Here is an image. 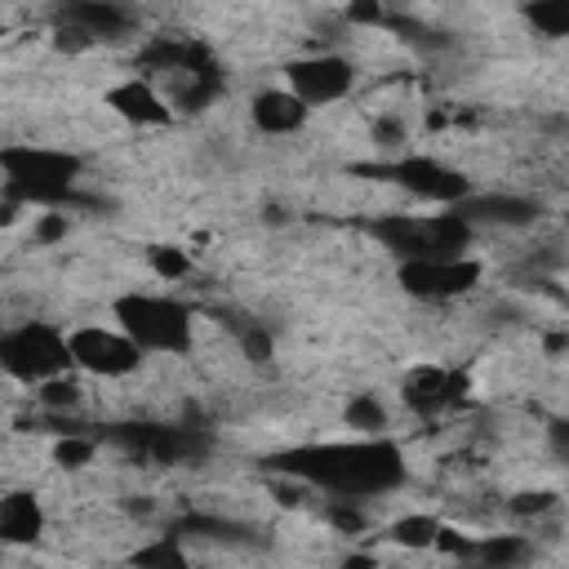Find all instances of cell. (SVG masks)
<instances>
[{
  "instance_id": "obj_1",
  "label": "cell",
  "mask_w": 569,
  "mask_h": 569,
  "mask_svg": "<svg viewBox=\"0 0 569 569\" xmlns=\"http://www.w3.org/2000/svg\"><path fill=\"white\" fill-rule=\"evenodd\" d=\"M276 467L302 485H316L329 498H351L369 502L387 489L400 485L405 462L400 449L387 440H347V445H311V449H289L276 458Z\"/></svg>"
},
{
  "instance_id": "obj_2",
  "label": "cell",
  "mask_w": 569,
  "mask_h": 569,
  "mask_svg": "<svg viewBox=\"0 0 569 569\" xmlns=\"http://www.w3.org/2000/svg\"><path fill=\"white\" fill-rule=\"evenodd\" d=\"M4 164V196L36 204V209H53L62 200H71L80 160L53 147H36V142H13L0 151Z\"/></svg>"
},
{
  "instance_id": "obj_3",
  "label": "cell",
  "mask_w": 569,
  "mask_h": 569,
  "mask_svg": "<svg viewBox=\"0 0 569 569\" xmlns=\"http://www.w3.org/2000/svg\"><path fill=\"white\" fill-rule=\"evenodd\" d=\"M116 325L142 347V351H160V356H182L191 347V311L178 298L164 293H120L111 302Z\"/></svg>"
},
{
  "instance_id": "obj_4",
  "label": "cell",
  "mask_w": 569,
  "mask_h": 569,
  "mask_svg": "<svg viewBox=\"0 0 569 569\" xmlns=\"http://www.w3.org/2000/svg\"><path fill=\"white\" fill-rule=\"evenodd\" d=\"M0 365L13 382H27V387H40L58 373H71V342L62 329H53L49 320H27V325H13L4 329L0 338Z\"/></svg>"
},
{
  "instance_id": "obj_5",
  "label": "cell",
  "mask_w": 569,
  "mask_h": 569,
  "mask_svg": "<svg viewBox=\"0 0 569 569\" xmlns=\"http://www.w3.org/2000/svg\"><path fill=\"white\" fill-rule=\"evenodd\" d=\"M67 342H71V365L93 378H129L147 360V351L120 325H76Z\"/></svg>"
},
{
  "instance_id": "obj_6",
  "label": "cell",
  "mask_w": 569,
  "mask_h": 569,
  "mask_svg": "<svg viewBox=\"0 0 569 569\" xmlns=\"http://www.w3.org/2000/svg\"><path fill=\"white\" fill-rule=\"evenodd\" d=\"M400 191H409L413 200L422 204H440V209H458L467 196H471V182L462 169L436 160V156H422V151H409V156H396L387 169H382Z\"/></svg>"
},
{
  "instance_id": "obj_7",
  "label": "cell",
  "mask_w": 569,
  "mask_h": 569,
  "mask_svg": "<svg viewBox=\"0 0 569 569\" xmlns=\"http://www.w3.org/2000/svg\"><path fill=\"white\" fill-rule=\"evenodd\" d=\"M284 80H289V93L302 98L307 107H329V102H338V98L351 93L356 67H351V58L325 49V53L293 58V62L284 67Z\"/></svg>"
},
{
  "instance_id": "obj_8",
  "label": "cell",
  "mask_w": 569,
  "mask_h": 569,
  "mask_svg": "<svg viewBox=\"0 0 569 569\" xmlns=\"http://www.w3.org/2000/svg\"><path fill=\"white\" fill-rule=\"evenodd\" d=\"M480 280V262L476 258H440V262H400V284L413 298L440 302V298H458Z\"/></svg>"
},
{
  "instance_id": "obj_9",
  "label": "cell",
  "mask_w": 569,
  "mask_h": 569,
  "mask_svg": "<svg viewBox=\"0 0 569 569\" xmlns=\"http://www.w3.org/2000/svg\"><path fill=\"white\" fill-rule=\"evenodd\" d=\"M107 107H111L120 120H129V124H169V120L178 116L173 102H169V93H160V89H156L151 80H142V76H133V80L107 89Z\"/></svg>"
},
{
  "instance_id": "obj_10",
  "label": "cell",
  "mask_w": 569,
  "mask_h": 569,
  "mask_svg": "<svg viewBox=\"0 0 569 569\" xmlns=\"http://www.w3.org/2000/svg\"><path fill=\"white\" fill-rule=\"evenodd\" d=\"M467 227H529L538 218V204L525 200V196H511V191H485V196H467L458 209H453Z\"/></svg>"
},
{
  "instance_id": "obj_11",
  "label": "cell",
  "mask_w": 569,
  "mask_h": 569,
  "mask_svg": "<svg viewBox=\"0 0 569 569\" xmlns=\"http://www.w3.org/2000/svg\"><path fill=\"white\" fill-rule=\"evenodd\" d=\"M58 22L84 31V36L98 44V40H120V36H129V31H133V9L111 4V0H89V4H67V9H58Z\"/></svg>"
},
{
  "instance_id": "obj_12",
  "label": "cell",
  "mask_w": 569,
  "mask_h": 569,
  "mask_svg": "<svg viewBox=\"0 0 569 569\" xmlns=\"http://www.w3.org/2000/svg\"><path fill=\"white\" fill-rule=\"evenodd\" d=\"M462 391H467V382H462L458 373H449V369H418V373L405 382L400 396H405V405H409L413 413H440V409L458 405Z\"/></svg>"
},
{
  "instance_id": "obj_13",
  "label": "cell",
  "mask_w": 569,
  "mask_h": 569,
  "mask_svg": "<svg viewBox=\"0 0 569 569\" xmlns=\"http://www.w3.org/2000/svg\"><path fill=\"white\" fill-rule=\"evenodd\" d=\"M307 111H311V107H307L302 98H293L289 89H262V93L249 102V120H253L262 133H271V138H284V133L302 129Z\"/></svg>"
},
{
  "instance_id": "obj_14",
  "label": "cell",
  "mask_w": 569,
  "mask_h": 569,
  "mask_svg": "<svg viewBox=\"0 0 569 569\" xmlns=\"http://www.w3.org/2000/svg\"><path fill=\"white\" fill-rule=\"evenodd\" d=\"M44 529V511L36 502V493H22V489H9L0 498V538L9 547H22V542H36Z\"/></svg>"
},
{
  "instance_id": "obj_15",
  "label": "cell",
  "mask_w": 569,
  "mask_h": 569,
  "mask_svg": "<svg viewBox=\"0 0 569 569\" xmlns=\"http://www.w3.org/2000/svg\"><path fill=\"white\" fill-rule=\"evenodd\" d=\"M440 533H445V525H440L436 516H427V511L400 516V520H391V529H387L391 547H405V551H427V547L440 542Z\"/></svg>"
},
{
  "instance_id": "obj_16",
  "label": "cell",
  "mask_w": 569,
  "mask_h": 569,
  "mask_svg": "<svg viewBox=\"0 0 569 569\" xmlns=\"http://www.w3.org/2000/svg\"><path fill=\"white\" fill-rule=\"evenodd\" d=\"M36 391V405L58 422L62 413H71V409H80V400H84V387H80V378L76 373H58V378H49V382H40V387H31Z\"/></svg>"
},
{
  "instance_id": "obj_17",
  "label": "cell",
  "mask_w": 569,
  "mask_h": 569,
  "mask_svg": "<svg viewBox=\"0 0 569 569\" xmlns=\"http://www.w3.org/2000/svg\"><path fill=\"white\" fill-rule=\"evenodd\" d=\"M529 538H516V533H498V538H485L476 547L480 556V569H520L529 560Z\"/></svg>"
},
{
  "instance_id": "obj_18",
  "label": "cell",
  "mask_w": 569,
  "mask_h": 569,
  "mask_svg": "<svg viewBox=\"0 0 569 569\" xmlns=\"http://www.w3.org/2000/svg\"><path fill=\"white\" fill-rule=\"evenodd\" d=\"M347 427L356 431V440H382V431H387V405L378 396H356L347 405Z\"/></svg>"
},
{
  "instance_id": "obj_19",
  "label": "cell",
  "mask_w": 569,
  "mask_h": 569,
  "mask_svg": "<svg viewBox=\"0 0 569 569\" xmlns=\"http://www.w3.org/2000/svg\"><path fill=\"white\" fill-rule=\"evenodd\" d=\"M133 565H138V569H191L178 538H156V542H147V547L133 556Z\"/></svg>"
},
{
  "instance_id": "obj_20",
  "label": "cell",
  "mask_w": 569,
  "mask_h": 569,
  "mask_svg": "<svg viewBox=\"0 0 569 569\" xmlns=\"http://www.w3.org/2000/svg\"><path fill=\"white\" fill-rule=\"evenodd\" d=\"M373 142H378V151H391V160L396 156H409V129H405V120L400 116H378L373 120Z\"/></svg>"
},
{
  "instance_id": "obj_21",
  "label": "cell",
  "mask_w": 569,
  "mask_h": 569,
  "mask_svg": "<svg viewBox=\"0 0 569 569\" xmlns=\"http://www.w3.org/2000/svg\"><path fill=\"white\" fill-rule=\"evenodd\" d=\"M525 18L547 31V36H569V0H551V4H529Z\"/></svg>"
},
{
  "instance_id": "obj_22",
  "label": "cell",
  "mask_w": 569,
  "mask_h": 569,
  "mask_svg": "<svg viewBox=\"0 0 569 569\" xmlns=\"http://www.w3.org/2000/svg\"><path fill=\"white\" fill-rule=\"evenodd\" d=\"M151 267H156V276H160V280H182L191 262H187V253H182V249L160 244V249H151Z\"/></svg>"
},
{
  "instance_id": "obj_23",
  "label": "cell",
  "mask_w": 569,
  "mask_h": 569,
  "mask_svg": "<svg viewBox=\"0 0 569 569\" xmlns=\"http://www.w3.org/2000/svg\"><path fill=\"white\" fill-rule=\"evenodd\" d=\"M53 458H58L62 467H84V462L93 458V440H89V436H62L58 449H53Z\"/></svg>"
},
{
  "instance_id": "obj_24",
  "label": "cell",
  "mask_w": 569,
  "mask_h": 569,
  "mask_svg": "<svg viewBox=\"0 0 569 569\" xmlns=\"http://www.w3.org/2000/svg\"><path fill=\"white\" fill-rule=\"evenodd\" d=\"M507 507H511L516 516H542V511L556 507V493H547V489H538V493H516Z\"/></svg>"
},
{
  "instance_id": "obj_25",
  "label": "cell",
  "mask_w": 569,
  "mask_h": 569,
  "mask_svg": "<svg viewBox=\"0 0 569 569\" xmlns=\"http://www.w3.org/2000/svg\"><path fill=\"white\" fill-rule=\"evenodd\" d=\"M551 453H556L560 462H569V418L551 422Z\"/></svg>"
}]
</instances>
